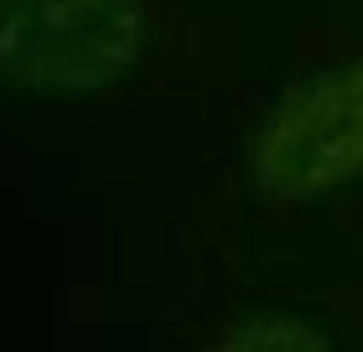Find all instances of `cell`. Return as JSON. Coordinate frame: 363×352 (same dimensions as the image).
I'll list each match as a JSON object with an SVG mask.
<instances>
[{
  "instance_id": "2",
  "label": "cell",
  "mask_w": 363,
  "mask_h": 352,
  "mask_svg": "<svg viewBox=\"0 0 363 352\" xmlns=\"http://www.w3.org/2000/svg\"><path fill=\"white\" fill-rule=\"evenodd\" d=\"M250 176L265 203L333 192L363 176V57L291 89L250 140Z\"/></svg>"
},
{
  "instance_id": "3",
  "label": "cell",
  "mask_w": 363,
  "mask_h": 352,
  "mask_svg": "<svg viewBox=\"0 0 363 352\" xmlns=\"http://www.w3.org/2000/svg\"><path fill=\"white\" fill-rule=\"evenodd\" d=\"M213 352H327V342L301 322H286V316H265V322H244Z\"/></svg>"
},
{
  "instance_id": "1",
  "label": "cell",
  "mask_w": 363,
  "mask_h": 352,
  "mask_svg": "<svg viewBox=\"0 0 363 352\" xmlns=\"http://www.w3.org/2000/svg\"><path fill=\"white\" fill-rule=\"evenodd\" d=\"M145 0H0V83L31 98H84L135 68Z\"/></svg>"
}]
</instances>
